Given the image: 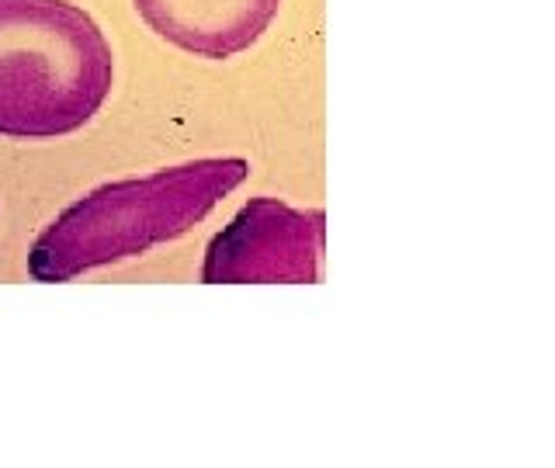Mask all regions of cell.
Listing matches in <instances>:
<instances>
[{
	"mask_svg": "<svg viewBox=\"0 0 555 468\" xmlns=\"http://www.w3.org/2000/svg\"><path fill=\"white\" fill-rule=\"evenodd\" d=\"M250 164L240 156H208L150 178L94 187L46 225L31 243L28 271L35 282H69L146 253L156 243L184 236L212 208L247 181Z\"/></svg>",
	"mask_w": 555,
	"mask_h": 468,
	"instance_id": "obj_1",
	"label": "cell"
},
{
	"mask_svg": "<svg viewBox=\"0 0 555 468\" xmlns=\"http://www.w3.org/2000/svg\"><path fill=\"white\" fill-rule=\"evenodd\" d=\"M115 87L104 31L69 0H0V135L80 132Z\"/></svg>",
	"mask_w": 555,
	"mask_h": 468,
	"instance_id": "obj_2",
	"label": "cell"
},
{
	"mask_svg": "<svg viewBox=\"0 0 555 468\" xmlns=\"http://www.w3.org/2000/svg\"><path fill=\"white\" fill-rule=\"evenodd\" d=\"M323 208H292L278 198H250L205 250L202 282H320L323 260Z\"/></svg>",
	"mask_w": 555,
	"mask_h": 468,
	"instance_id": "obj_3",
	"label": "cell"
},
{
	"mask_svg": "<svg viewBox=\"0 0 555 468\" xmlns=\"http://www.w3.org/2000/svg\"><path fill=\"white\" fill-rule=\"evenodd\" d=\"M164 42L202 60H233L271 28L282 0H132Z\"/></svg>",
	"mask_w": 555,
	"mask_h": 468,
	"instance_id": "obj_4",
	"label": "cell"
}]
</instances>
